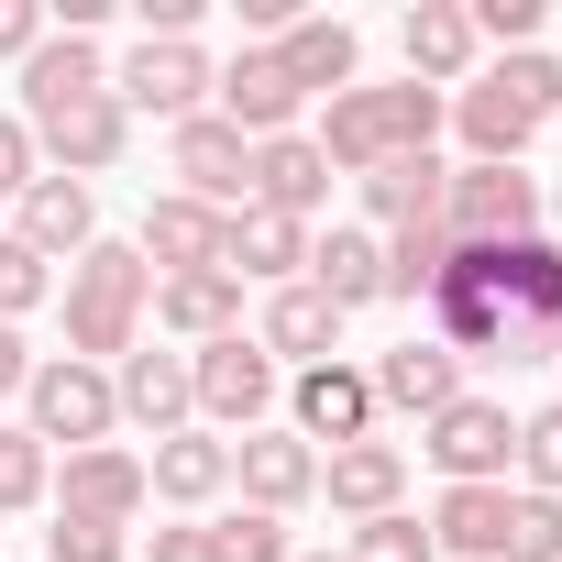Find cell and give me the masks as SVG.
I'll list each match as a JSON object with an SVG mask.
<instances>
[{
    "instance_id": "43",
    "label": "cell",
    "mask_w": 562,
    "mask_h": 562,
    "mask_svg": "<svg viewBox=\"0 0 562 562\" xmlns=\"http://www.w3.org/2000/svg\"><path fill=\"white\" fill-rule=\"evenodd\" d=\"M155 562H210V529H188V518H177V529H155Z\"/></svg>"
},
{
    "instance_id": "40",
    "label": "cell",
    "mask_w": 562,
    "mask_h": 562,
    "mask_svg": "<svg viewBox=\"0 0 562 562\" xmlns=\"http://www.w3.org/2000/svg\"><path fill=\"white\" fill-rule=\"evenodd\" d=\"M45 45V0H0V56H34Z\"/></svg>"
},
{
    "instance_id": "44",
    "label": "cell",
    "mask_w": 562,
    "mask_h": 562,
    "mask_svg": "<svg viewBox=\"0 0 562 562\" xmlns=\"http://www.w3.org/2000/svg\"><path fill=\"white\" fill-rule=\"evenodd\" d=\"M551 210H562V199H551Z\"/></svg>"
},
{
    "instance_id": "42",
    "label": "cell",
    "mask_w": 562,
    "mask_h": 562,
    "mask_svg": "<svg viewBox=\"0 0 562 562\" xmlns=\"http://www.w3.org/2000/svg\"><path fill=\"white\" fill-rule=\"evenodd\" d=\"M23 386H34V353H23V331H12V321H0V397H23Z\"/></svg>"
},
{
    "instance_id": "17",
    "label": "cell",
    "mask_w": 562,
    "mask_h": 562,
    "mask_svg": "<svg viewBox=\"0 0 562 562\" xmlns=\"http://www.w3.org/2000/svg\"><path fill=\"white\" fill-rule=\"evenodd\" d=\"M321 199H331V155H321L310 133L254 144V199H243V210H288V221H310Z\"/></svg>"
},
{
    "instance_id": "1",
    "label": "cell",
    "mask_w": 562,
    "mask_h": 562,
    "mask_svg": "<svg viewBox=\"0 0 562 562\" xmlns=\"http://www.w3.org/2000/svg\"><path fill=\"white\" fill-rule=\"evenodd\" d=\"M430 133H441V89H342L331 111H321V155H331V177H375L386 155H430Z\"/></svg>"
},
{
    "instance_id": "5",
    "label": "cell",
    "mask_w": 562,
    "mask_h": 562,
    "mask_svg": "<svg viewBox=\"0 0 562 562\" xmlns=\"http://www.w3.org/2000/svg\"><path fill=\"white\" fill-rule=\"evenodd\" d=\"M419 452H430L452 485H507V463H518V419H507L496 397H452L441 419H419Z\"/></svg>"
},
{
    "instance_id": "14",
    "label": "cell",
    "mask_w": 562,
    "mask_h": 562,
    "mask_svg": "<svg viewBox=\"0 0 562 562\" xmlns=\"http://www.w3.org/2000/svg\"><path fill=\"white\" fill-rule=\"evenodd\" d=\"M144 452H122V441H89V452H67V518H111V529H133L144 518Z\"/></svg>"
},
{
    "instance_id": "30",
    "label": "cell",
    "mask_w": 562,
    "mask_h": 562,
    "mask_svg": "<svg viewBox=\"0 0 562 562\" xmlns=\"http://www.w3.org/2000/svg\"><path fill=\"white\" fill-rule=\"evenodd\" d=\"M397 45H408V78H419V89L474 67V23H463V0H419V12L397 23Z\"/></svg>"
},
{
    "instance_id": "18",
    "label": "cell",
    "mask_w": 562,
    "mask_h": 562,
    "mask_svg": "<svg viewBox=\"0 0 562 562\" xmlns=\"http://www.w3.org/2000/svg\"><path fill=\"white\" fill-rule=\"evenodd\" d=\"M353 56H364V45H353V23H331V12H299L288 34H276V67L299 78V100H342V89H353Z\"/></svg>"
},
{
    "instance_id": "27",
    "label": "cell",
    "mask_w": 562,
    "mask_h": 562,
    "mask_svg": "<svg viewBox=\"0 0 562 562\" xmlns=\"http://www.w3.org/2000/svg\"><path fill=\"white\" fill-rule=\"evenodd\" d=\"M310 288L353 321L364 299H386V243H375V232H331V243H310Z\"/></svg>"
},
{
    "instance_id": "34",
    "label": "cell",
    "mask_w": 562,
    "mask_h": 562,
    "mask_svg": "<svg viewBox=\"0 0 562 562\" xmlns=\"http://www.w3.org/2000/svg\"><path fill=\"white\" fill-rule=\"evenodd\" d=\"M210 562H288V518H265V507L210 518Z\"/></svg>"
},
{
    "instance_id": "20",
    "label": "cell",
    "mask_w": 562,
    "mask_h": 562,
    "mask_svg": "<svg viewBox=\"0 0 562 562\" xmlns=\"http://www.w3.org/2000/svg\"><path fill=\"white\" fill-rule=\"evenodd\" d=\"M310 265V221H288V210H232L221 221V276L243 288V276H299Z\"/></svg>"
},
{
    "instance_id": "37",
    "label": "cell",
    "mask_w": 562,
    "mask_h": 562,
    "mask_svg": "<svg viewBox=\"0 0 562 562\" xmlns=\"http://www.w3.org/2000/svg\"><path fill=\"white\" fill-rule=\"evenodd\" d=\"M45 562H122V529H111V518H67V507H56Z\"/></svg>"
},
{
    "instance_id": "3",
    "label": "cell",
    "mask_w": 562,
    "mask_h": 562,
    "mask_svg": "<svg viewBox=\"0 0 562 562\" xmlns=\"http://www.w3.org/2000/svg\"><path fill=\"white\" fill-rule=\"evenodd\" d=\"M441 232H452V243H529V232H540V188H529V166H452Z\"/></svg>"
},
{
    "instance_id": "10",
    "label": "cell",
    "mask_w": 562,
    "mask_h": 562,
    "mask_svg": "<svg viewBox=\"0 0 562 562\" xmlns=\"http://www.w3.org/2000/svg\"><path fill=\"white\" fill-rule=\"evenodd\" d=\"M177 177H188L199 210H243V199H254V144H243L221 111H199V122H177Z\"/></svg>"
},
{
    "instance_id": "22",
    "label": "cell",
    "mask_w": 562,
    "mask_h": 562,
    "mask_svg": "<svg viewBox=\"0 0 562 562\" xmlns=\"http://www.w3.org/2000/svg\"><path fill=\"white\" fill-rule=\"evenodd\" d=\"M452 122H463V144H474V166H518V144L540 133V111H529V100H518V89H507L496 67H485V78H474V89L452 100Z\"/></svg>"
},
{
    "instance_id": "32",
    "label": "cell",
    "mask_w": 562,
    "mask_h": 562,
    "mask_svg": "<svg viewBox=\"0 0 562 562\" xmlns=\"http://www.w3.org/2000/svg\"><path fill=\"white\" fill-rule=\"evenodd\" d=\"M496 562H562V496H507V551Z\"/></svg>"
},
{
    "instance_id": "2",
    "label": "cell",
    "mask_w": 562,
    "mask_h": 562,
    "mask_svg": "<svg viewBox=\"0 0 562 562\" xmlns=\"http://www.w3.org/2000/svg\"><path fill=\"white\" fill-rule=\"evenodd\" d=\"M144 299H155L144 254H133V243H89V254H78V276H67V342H78V364H111V353H133V321H144Z\"/></svg>"
},
{
    "instance_id": "39",
    "label": "cell",
    "mask_w": 562,
    "mask_h": 562,
    "mask_svg": "<svg viewBox=\"0 0 562 562\" xmlns=\"http://www.w3.org/2000/svg\"><path fill=\"white\" fill-rule=\"evenodd\" d=\"M496 78H507V89H518V100H529V111H540V122H551V111H562V67H551V56H540V45H529V56H496Z\"/></svg>"
},
{
    "instance_id": "7",
    "label": "cell",
    "mask_w": 562,
    "mask_h": 562,
    "mask_svg": "<svg viewBox=\"0 0 562 562\" xmlns=\"http://www.w3.org/2000/svg\"><path fill=\"white\" fill-rule=\"evenodd\" d=\"M210 100H221V122H232L243 144H276V133H299V111H310V100H299V78L276 67V45H243V56L210 78Z\"/></svg>"
},
{
    "instance_id": "25",
    "label": "cell",
    "mask_w": 562,
    "mask_h": 562,
    "mask_svg": "<svg viewBox=\"0 0 562 562\" xmlns=\"http://www.w3.org/2000/svg\"><path fill=\"white\" fill-rule=\"evenodd\" d=\"M111 397H122V419H144L155 441L166 430H188V353H122V375H111Z\"/></svg>"
},
{
    "instance_id": "31",
    "label": "cell",
    "mask_w": 562,
    "mask_h": 562,
    "mask_svg": "<svg viewBox=\"0 0 562 562\" xmlns=\"http://www.w3.org/2000/svg\"><path fill=\"white\" fill-rule=\"evenodd\" d=\"M441 265H452V232H441V221H430V232H386V288H397V299H430Z\"/></svg>"
},
{
    "instance_id": "11",
    "label": "cell",
    "mask_w": 562,
    "mask_h": 562,
    "mask_svg": "<svg viewBox=\"0 0 562 562\" xmlns=\"http://www.w3.org/2000/svg\"><path fill=\"white\" fill-rule=\"evenodd\" d=\"M100 89H111L100 34H56V23H45V45L23 56V122H45V111H67V100H100Z\"/></svg>"
},
{
    "instance_id": "6",
    "label": "cell",
    "mask_w": 562,
    "mask_h": 562,
    "mask_svg": "<svg viewBox=\"0 0 562 562\" xmlns=\"http://www.w3.org/2000/svg\"><path fill=\"white\" fill-rule=\"evenodd\" d=\"M188 397H199V419H221V430H254L265 408H276V364H265V342H199L188 353Z\"/></svg>"
},
{
    "instance_id": "13",
    "label": "cell",
    "mask_w": 562,
    "mask_h": 562,
    "mask_svg": "<svg viewBox=\"0 0 562 562\" xmlns=\"http://www.w3.org/2000/svg\"><path fill=\"white\" fill-rule=\"evenodd\" d=\"M221 221H232V210H199L188 188H166V199L144 210V243H133L144 276H199V265H221Z\"/></svg>"
},
{
    "instance_id": "8",
    "label": "cell",
    "mask_w": 562,
    "mask_h": 562,
    "mask_svg": "<svg viewBox=\"0 0 562 562\" xmlns=\"http://www.w3.org/2000/svg\"><path fill=\"white\" fill-rule=\"evenodd\" d=\"M34 133V155H56V177H100V166H122V144H133V111L100 89V100H67V111H45V122H23Z\"/></svg>"
},
{
    "instance_id": "33",
    "label": "cell",
    "mask_w": 562,
    "mask_h": 562,
    "mask_svg": "<svg viewBox=\"0 0 562 562\" xmlns=\"http://www.w3.org/2000/svg\"><path fill=\"white\" fill-rule=\"evenodd\" d=\"M342 562H441V540H430L408 507H386V518H364V529H353V551H342Z\"/></svg>"
},
{
    "instance_id": "26",
    "label": "cell",
    "mask_w": 562,
    "mask_h": 562,
    "mask_svg": "<svg viewBox=\"0 0 562 562\" xmlns=\"http://www.w3.org/2000/svg\"><path fill=\"white\" fill-rule=\"evenodd\" d=\"M144 485H155L166 507H210V496L232 485V441H210V430H166L155 463H144Z\"/></svg>"
},
{
    "instance_id": "28",
    "label": "cell",
    "mask_w": 562,
    "mask_h": 562,
    "mask_svg": "<svg viewBox=\"0 0 562 562\" xmlns=\"http://www.w3.org/2000/svg\"><path fill=\"white\" fill-rule=\"evenodd\" d=\"M254 342H265V364H276V353H299V375H310V364H331L342 310H331L321 288H276V310H265V331H254Z\"/></svg>"
},
{
    "instance_id": "41",
    "label": "cell",
    "mask_w": 562,
    "mask_h": 562,
    "mask_svg": "<svg viewBox=\"0 0 562 562\" xmlns=\"http://www.w3.org/2000/svg\"><path fill=\"white\" fill-rule=\"evenodd\" d=\"M23 188H34V133L0 122V199H23Z\"/></svg>"
},
{
    "instance_id": "21",
    "label": "cell",
    "mask_w": 562,
    "mask_h": 562,
    "mask_svg": "<svg viewBox=\"0 0 562 562\" xmlns=\"http://www.w3.org/2000/svg\"><path fill=\"white\" fill-rule=\"evenodd\" d=\"M155 321L177 331V342H232L243 331V288L221 265H199V276H155Z\"/></svg>"
},
{
    "instance_id": "16",
    "label": "cell",
    "mask_w": 562,
    "mask_h": 562,
    "mask_svg": "<svg viewBox=\"0 0 562 562\" xmlns=\"http://www.w3.org/2000/svg\"><path fill=\"white\" fill-rule=\"evenodd\" d=\"M288 408H299V441H331V452H342V441H375V386H364L353 364H310Z\"/></svg>"
},
{
    "instance_id": "29",
    "label": "cell",
    "mask_w": 562,
    "mask_h": 562,
    "mask_svg": "<svg viewBox=\"0 0 562 562\" xmlns=\"http://www.w3.org/2000/svg\"><path fill=\"white\" fill-rule=\"evenodd\" d=\"M430 540L463 551V562H496V551H507V485H441Z\"/></svg>"
},
{
    "instance_id": "15",
    "label": "cell",
    "mask_w": 562,
    "mask_h": 562,
    "mask_svg": "<svg viewBox=\"0 0 562 562\" xmlns=\"http://www.w3.org/2000/svg\"><path fill=\"white\" fill-rule=\"evenodd\" d=\"M364 386H375V408H408V419H441V408L463 397V353H452V342H397V353H386V364H375Z\"/></svg>"
},
{
    "instance_id": "35",
    "label": "cell",
    "mask_w": 562,
    "mask_h": 562,
    "mask_svg": "<svg viewBox=\"0 0 562 562\" xmlns=\"http://www.w3.org/2000/svg\"><path fill=\"white\" fill-rule=\"evenodd\" d=\"M45 288H56V265H45L34 243H12V232H0V321H23V310H45Z\"/></svg>"
},
{
    "instance_id": "4",
    "label": "cell",
    "mask_w": 562,
    "mask_h": 562,
    "mask_svg": "<svg viewBox=\"0 0 562 562\" xmlns=\"http://www.w3.org/2000/svg\"><path fill=\"white\" fill-rule=\"evenodd\" d=\"M23 408H34L23 430H34V441H67V452H89V441H111V419H122V397H111V375H100V364H78V353H67V364H34V386H23Z\"/></svg>"
},
{
    "instance_id": "38",
    "label": "cell",
    "mask_w": 562,
    "mask_h": 562,
    "mask_svg": "<svg viewBox=\"0 0 562 562\" xmlns=\"http://www.w3.org/2000/svg\"><path fill=\"white\" fill-rule=\"evenodd\" d=\"M34 496H45V441L0 430V507H34Z\"/></svg>"
},
{
    "instance_id": "12",
    "label": "cell",
    "mask_w": 562,
    "mask_h": 562,
    "mask_svg": "<svg viewBox=\"0 0 562 562\" xmlns=\"http://www.w3.org/2000/svg\"><path fill=\"white\" fill-rule=\"evenodd\" d=\"M232 474H243V496H254L265 518H288L299 496H321V452H310L299 430H243V441H232Z\"/></svg>"
},
{
    "instance_id": "24",
    "label": "cell",
    "mask_w": 562,
    "mask_h": 562,
    "mask_svg": "<svg viewBox=\"0 0 562 562\" xmlns=\"http://www.w3.org/2000/svg\"><path fill=\"white\" fill-rule=\"evenodd\" d=\"M12 243H34L45 265H56V254H89V243H100L89 188H78V177H34V188H23V232H12Z\"/></svg>"
},
{
    "instance_id": "9",
    "label": "cell",
    "mask_w": 562,
    "mask_h": 562,
    "mask_svg": "<svg viewBox=\"0 0 562 562\" xmlns=\"http://www.w3.org/2000/svg\"><path fill=\"white\" fill-rule=\"evenodd\" d=\"M111 100H122V111L199 122V100H210V67H199V45H133V56L111 67Z\"/></svg>"
},
{
    "instance_id": "36",
    "label": "cell",
    "mask_w": 562,
    "mask_h": 562,
    "mask_svg": "<svg viewBox=\"0 0 562 562\" xmlns=\"http://www.w3.org/2000/svg\"><path fill=\"white\" fill-rule=\"evenodd\" d=\"M518 474H529V496H562V408L518 419Z\"/></svg>"
},
{
    "instance_id": "19",
    "label": "cell",
    "mask_w": 562,
    "mask_h": 562,
    "mask_svg": "<svg viewBox=\"0 0 562 562\" xmlns=\"http://www.w3.org/2000/svg\"><path fill=\"white\" fill-rule=\"evenodd\" d=\"M397 485H408V452H397V441H342V452L321 463V496H331L353 529H364V518H386V507H397Z\"/></svg>"
},
{
    "instance_id": "23",
    "label": "cell",
    "mask_w": 562,
    "mask_h": 562,
    "mask_svg": "<svg viewBox=\"0 0 562 562\" xmlns=\"http://www.w3.org/2000/svg\"><path fill=\"white\" fill-rule=\"evenodd\" d=\"M441 199H452V166H441V155H386V166L364 177V210H375L386 232H430Z\"/></svg>"
}]
</instances>
